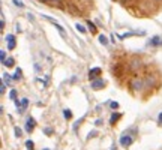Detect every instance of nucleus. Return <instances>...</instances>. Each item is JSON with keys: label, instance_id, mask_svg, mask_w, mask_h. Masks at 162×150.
Instances as JSON below:
<instances>
[{"label": "nucleus", "instance_id": "obj_6", "mask_svg": "<svg viewBox=\"0 0 162 150\" xmlns=\"http://www.w3.org/2000/svg\"><path fill=\"white\" fill-rule=\"evenodd\" d=\"M122 117V112H113L110 117V125H116V122Z\"/></svg>", "mask_w": 162, "mask_h": 150}, {"label": "nucleus", "instance_id": "obj_12", "mask_svg": "<svg viewBox=\"0 0 162 150\" xmlns=\"http://www.w3.org/2000/svg\"><path fill=\"white\" fill-rule=\"evenodd\" d=\"M27 107H29V99H27V98L21 99V108L24 110V108H27Z\"/></svg>", "mask_w": 162, "mask_h": 150}, {"label": "nucleus", "instance_id": "obj_18", "mask_svg": "<svg viewBox=\"0 0 162 150\" xmlns=\"http://www.w3.org/2000/svg\"><path fill=\"white\" fill-rule=\"evenodd\" d=\"M75 29H77L80 33H86V32H87V30L84 29V26H81V24H75Z\"/></svg>", "mask_w": 162, "mask_h": 150}, {"label": "nucleus", "instance_id": "obj_25", "mask_svg": "<svg viewBox=\"0 0 162 150\" xmlns=\"http://www.w3.org/2000/svg\"><path fill=\"white\" fill-rule=\"evenodd\" d=\"M44 132H45L47 135H50V134H53V129H50V128H45V129H44Z\"/></svg>", "mask_w": 162, "mask_h": 150}, {"label": "nucleus", "instance_id": "obj_29", "mask_svg": "<svg viewBox=\"0 0 162 150\" xmlns=\"http://www.w3.org/2000/svg\"><path fill=\"white\" fill-rule=\"evenodd\" d=\"M120 2H122V5H126V3L129 2V0H120Z\"/></svg>", "mask_w": 162, "mask_h": 150}, {"label": "nucleus", "instance_id": "obj_31", "mask_svg": "<svg viewBox=\"0 0 162 150\" xmlns=\"http://www.w3.org/2000/svg\"><path fill=\"white\" fill-rule=\"evenodd\" d=\"M111 150H114V147H111Z\"/></svg>", "mask_w": 162, "mask_h": 150}, {"label": "nucleus", "instance_id": "obj_8", "mask_svg": "<svg viewBox=\"0 0 162 150\" xmlns=\"http://www.w3.org/2000/svg\"><path fill=\"white\" fill-rule=\"evenodd\" d=\"M3 65H5L6 68H12V66H14V59H12V57H8V59L3 62Z\"/></svg>", "mask_w": 162, "mask_h": 150}, {"label": "nucleus", "instance_id": "obj_1", "mask_svg": "<svg viewBox=\"0 0 162 150\" xmlns=\"http://www.w3.org/2000/svg\"><path fill=\"white\" fill-rule=\"evenodd\" d=\"M132 143H134V137H132V135H129V134H123V135L120 137V144H122L123 147H129Z\"/></svg>", "mask_w": 162, "mask_h": 150}, {"label": "nucleus", "instance_id": "obj_27", "mask_svg": "<svg viewBox=\"0 0 162 150\" xmlns=\"http://www.w3.org/2000/svg\"><path fill=\"white\" fill-rule=\"evenodd\" d=\"M35 71H36V72L41 71V66H38V63H35Z\"/></svg>", "mask_w": 162, "mask_h": 150}, {"label": "nucleus", "instance_id": "obj_23", "mask_svg": "<svg viewBox=\"0 0 162 150\" xmlns=\"http://www.w3.org/2000/svg\"><path fill=\"white\" fill-rule=\"evenodd\" d=\"M12 2H14V5H15V6H18V8H23V6H24V5L20 2V0H12Z\"/></svg>", "mask_w": 162, "mask_h": 150}, {"label": "nucleus", "instance_id": "obj_24", "mask_svg": "<svg viewBox=\"0 0 162 150\" xmlns=\"http://www.w3.org/2000/svg\"><path fill=\"white\" fill-rule=\"evenodd\" d=\"M21 134H23V131H21L20 128L15 126V135H17V137H21Z\"/></svg>", "mask_w": 162, "mask_h": 150}, {"label": "nucleus", "instance_id": "obj_14", "mask_svg": "<svg viewBox=\"0 0 162 150\" xmlns=\"http://www.w3.org/2000/svg\"><path fill=\"white\" fill-rule=\"evenodd\" d=\"M6 90V83H3V78H2V83H0V95H3Z\"/></svg>", "mask_w": 162, "mask_h": 150}, {"label": "nucleus", "instance_id": "obj_28", "mask_svg": "<svg viewBox=\"0 0 162 150\" xmlns=\"http://www.w3.org/2000/svg\"><path fill=\"white\" fill-rule=\"evenodd\" d=\"M158 122H159V125H162V112H161L159 117H158Z\"/></svg>", "mask_w": 162, "mask_h": 150}, {"label": "nucleus", "instance_id": "obj_3", "mask_svg": "<svg viewBox=\"0 0 162 150\" xmlns=\"http://www.w3.org/2000/svg\"><path fill=\"white\" fill-rule=\"evenodd\" d=\"M102 87H105V81L102 78H98V80H93L92 81V89L98 90V89H102Z\"/></svg>", "mask_w": 162, "mask_h": 150}, {"label": "nucleus", "instance_id": "obj_20", "mask_svg": "<svg viewBox=\"0 0 162 150\" xmlns=\"http://www.w3.org/2000/svg\"><path fill=\"white\" fill-rule=\"evenodd\" d=\"M9 96H11V99H17V90H15V89H12L11 93H9Z\"/></svg>", "mask_w": 162, "mask_h": 150}, {"label": "nucleus", "instance_id": "obj_10", "mask_svg": "<svg viewBox=\"0 0 162 150\" xmlns=\"http://www.w3.org/2000/svg\"><path fill=\"white\" fill-rule=\"evenodd\" d=\"M98 41L101 42L102 45H108V39H107V36H104V35H99V38H98Z\"/></svg>", "mask_w": 162, "mask_h": 150}, {"label": "nucleus", "instance_id": "obj_22", "mask_svg": "<svg viewBox=\"0 0 162 150\" xmlns=\"http://www.w3.org/2000/svg\"><path fill=\"white\" fill-rule=\"evenodd\" d=\"M110 108L117 110V108H119V104H117V102H110Z\"/></svg>", "mask_w": 162, "mask_h": 150}, {"label": "nucleus", "instance_id": "obj_15", "mask_svg": "<svg viewBox=\"0 0 162 150\" xmlns=\"http://www.w3.org/2000/svg\"><path fill=\"white\" fill-rule=\"evenodd\" d=\"M131 68H132V69H138V68H140V62H138V60H132Z\"/></svg>", "mask_w": 162, "mask_h": 150}, {"label": "nucleus", "instance_id": "obj_11", "mask_svg": "<svg viewBox=\"0 0 162 150\" xmlns=\"http://www.w3.org/2000/svg\"><path fill=\"white\" fill-rule=\"evenodd\" d=\"M26 147H27L29 150H35V143H33L32 140H27V141H26Z\"/></svg>", "mask_w": 162, "mask_h": 150}, {"label": "nucleus", "instance_id": "obj_13", "mask_svg": "<svg viewBox=\"0 0 162 150\" xmlns=\"http://www.w3.org/2000/svg\"><path fill=\"white\" fill-rule=\"evenodd\" d=\"M63 116H65V119H68V120H69V119L72 117V112H71V110H68V108H66V110H63Z\"/></svg>", "mask_w": 162, "mask_h": 150}, {"label": "nucleus", "instance_id": "obj_16", "mask_svg": "<svg viewBox=\"0 0 162 150\" xmlns=\"http://www.w3.org/2000/svg\"><path fill=\"white\" fill-rule=\"evenodd\" d=\"M12 78H14V80H20L21 78V69L20 68H17V72L14 74V77H12Z\"/></svg>", "mask_w": 162, "mask_h": 150}, {"label": "nucleus", "instance_id": "obj_21", "mask_svg": "<svg viewBox=\"0 0 162 150\" xmlns=\"http://www.w3.org/2000/svg\"><path fill=\"white\" fill-rule=\"evenodd\" d=\"M3 80H5V83H6V84H9V83H11V77H9L8 74H3Z\"/></svg>", "mask_w": 162, "mask_h": 150}, {"label": "nucleus", "instance_id": "obj_4", "mask_svg": "<svg viewBox=\"0 0 162 150\" xmlns=\"http://www.w3.org/2000/svg\"><path fill=\"white\" fill-rule=\"evenodd\" d=\"M35 125H36V120H35L33 117H29L27 122H26V131H27V132H32V131L35 129Z\"/></svg>", "mask_w": 162, "mask_h": 150}, {"label": "nucleus", "instance_id": "obj_9", "mask_svg": "<svg viewBox=\"0 0 162 150\" xmlns=\"http://www.w3.org/2000/svg\"><path fill=\"white\" fill-rule=\"evenodd\" d=\"M134 89L141 90V89H143V81H141V80H135V81H134Z\"/></svg>", "mask_w": 162, "mask_h": 150}, {"label": "nucleus", "instance_id": "obj_5", "mask_svg": "<svg viewBox=\"0 0 162 150\" xmlns=\"http://www.w3.org/2000/svg\"><path fill=\"white\" fill-rule=\"evenodd\" d=\"M6 41H8V50H14L15 48V36L14 35H8Z\"/></svg>", "mask_w": 162, "mask_h": 150}, {"label": "nucleus", "instance_id": "obj_2", "mask_svg": "<svg viewBox=\"0 0 162 150\" xmlns=\"http://www.w3.org/2000/svg\"><path fill=\"white\" fill-rule=\"evenodd\" d=\"M102 74V69L101 68H93V69H90L89 71V80H95V78H99V75Z\"/></svg>", "mask_w": 162, "mask_h": 150}, {"label": "nucleus", "instance_id": "obj_19", "mask_svg": "<svg viewBox=\"0 0 162 150\" xmlns=\"http://www.w3.org/2000/svg\"><path fill=\"white\" fill-rule=\"evenodd\" d=\"M87 26H89V29H90V32H96V26L92 23V21H87Z\"/></svg>", "mask_w": 162, "mask_h": 150}, {"label": "nucleus", "instance_id": "obj_32", "mask_svg": "<svg viewBox=\"0 0 162 150\" xmlns=\"http://www.w3.org/2000/svg\"><path fill=\"white\" fill-rule=\"evenodd\" d=\"M44 150H48V149H44Z\"/></svg>", "mask_w": 162, "mask_h": 150}, {"label": "nucleus", "instance_id": "obj_26", "mask_svg": "<svg viewBox=\"0 0 162 150\" xmlns=\"http://www.w3.org/2000/svg\"><path fill=\"white\" fill-rule=\"evenodd\" d=\"M3 27H5V21H3V18H2V21H0V29L3 30Z\"/></svg>", "mask_w": 162, "mask_h": 150}, {"label": "nucleus", "instance_id": "obj_17", "mask_svg": "<svg viewBox=\"0 0 162 150\" xmlns=\"http://www.w3.org/2000/svg\"><path fill=\"white\" fill-rule=\"evenodd\" d=\"M8 57H6V51H3V50H2V51H0V62H2V65H3V62L6 60Z\"/></svg>", "mask_w": 162, "mask_h": 150}, {"label": "nucleus", "instance_id": "obj_30", "mask_svg": "<svg viewBox=\"0 0 162 150\" xmlns=\"http://www.w3.org/2000/svg\"><path fill=\"white\" fill-rule=\"evenodd\" d=\"M53 2H59V0H53Z\"/></svg>", "mask_w": 162, "mask_h": 150}, {"label": "nucleus", "instance_id": "obj_7", "mask_svg": "<svg viewBox=\"0 0 162 150\" xmlns=\"http://www.w3.org/2000/svg\"><path fill=\"white\" fill-rule=\"evenodd\" d=\"M150 45H153V47H158V45H162V38H159V36H153L152 39H150V42H149Z\"/></svg>", "mask_w": 162, "mask_h": 150}]
</instances>
